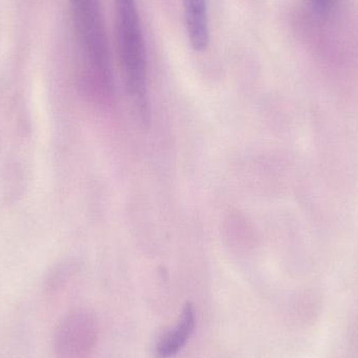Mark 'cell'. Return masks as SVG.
Here are the masks:
<instances>
[{
  "mask_svg": "<svg viewBox=\"0 0 358 358\" xmlns=\"http://www.w3.org/2000/svg\"><path fill=\"white\" fill-rule=\"evenodd\" d=\"M81 62V80L90 96L109 102L113 94L108 42L100 0H69Z\"/></svg>",
  "mask_w": 358,
  "mask_h": 358,
  "instance_id": "obj_1",
  "label": "cell"
},
{
  "mask_svg": "<svg viewBox=\"0 0 358 358\" xmlns=\"http://www.w3.org/2000/svg\"><path fill=\"white\" fill-rule=\"evenodd\" d=\"M115 2V40L117 57L128 94L138 109L143 122H149L147 52L142 23L136 0Z\"/></svg>",
  "mask_w": 358,
  "mask_h": 358,
  "instance_id": "obj_2",
  "label": "cell"
},
{
  "mask_svg": "<svg viewBox=\"0 0 358 358\" xmlns=\"http://www.w3.org/2000/svg\"><path fill=\"white\" fill-rule=\"evenodd\" d=\"M96 338L94 320L88 313L67 315L57 328L55 351L58 358H86Z\"/></svg>",
  "mask_w": 358,
  "mask_h": 358,
  "instance_id": "obj_3",
  "label": "cell"
},
{
  "mask_svg": "<svg viewBox=\"0 0 358 358\" xmlns=\"http://www.w3.org/2000/svg\"><path fill=\"white\" fill-rule=\"evenodd\" d=\"M195 323L193 307L187 304L183 308L176 327L163 334L157 342V348H155L157 357L170 358L178 355L193 334Z\"/></svg>",
  "mask_w": 358,
  "mask_h": 358,
  "instance_id": "obj_4",
  "label": "cell"
},
{
  "mask_svg": "<svg viewBox=\"0 0 358 358\" xmlns=\"http://www.w3.org/2000/svg\"><path fill=\"white\" fill-rule=\"evenodd\" d=\"M185 25L192 48L197 52L206 50L210 42L206 0H182Z\"/></svg>",
  "mask_w": 358,
  "mask_h": 358,
  "instance_id": "obj_5",
  "label": "cell"
},
{
  "mask_svg": "<svg viewBox=\"0 0 358 358\" xmlns=\"http://www.w3.org/2000/svg\"><path fill=\"white\" fill-rule=\"evenodd\" d=\"M334 0H313V6L319 12L325 13L331 8Z\"/></svg>",
  "mask_w": 358,
  "mask_h": 358,
  "instance_id": "obj_6",
  "label": "cell"
}]
</instances>
